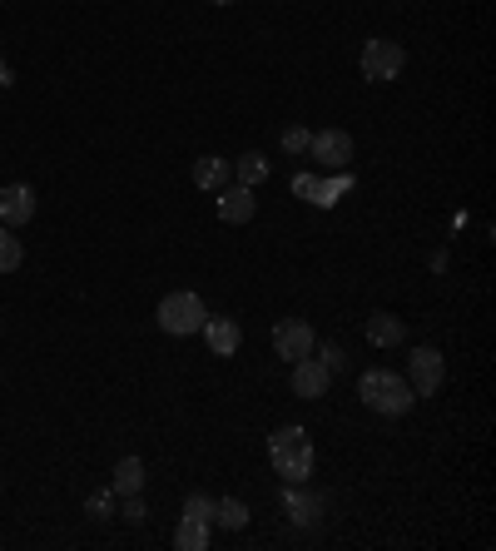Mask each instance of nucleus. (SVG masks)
<instances>
[{"instance_id":"ddd939ff","label":"nucleus","mask_w":496,"mask_h":551,"mask_svg":"<svg viewBox=\"0 0 496 551\" xmlns=\"http://www.w3.org/2000/svg\"><path fill=\"white\" fill-rule=\"evenodd\" d=\"M110 492H115V497H134V492H144V462H139V457H120V462H115Z\"/></svg>"},{"instance_id":"cd10ccee","label":"nucleus","mask_w":496,"mask_h":551,"mask_svg":"<svg viewBox=\"0 0 496 551\" xmlns=\"http://www.w3.org/2000/svg\"><path fill=\"white\" fill-rule=\"evenodd\" d=\"M209 5H234V0H209Z\"/></svg>"},{"instance_id":"1a4fd4ad","label":"nucleus","mask_w":496,"mask_h":551,"mask_svg":"<svg viewBox=\"0 0 496 551\" xmlns=\"http://www.w3.org/2000/svg\"><path fill=\"white\" fill-rule=\"evenodd\" d=\"M199 333H204V343H209V353H214V358H234V353H239V343H244V328H239L234 318H209Z\"/></svg>"},{"instance_id":"0eeeda50","label":"nucleus","mask_w":496,"mask_h":551,"mask_svg":"<svg viewBox=\"0 0 496 551\" xmlns=\"http://www.w3.org/2000/svg\"><path fill=\"white\" fill-rule=\"evenodd\" d=\"M328 383H333V373H328V368H323V363H318L313 353L293 363V393H298L303 403H313V398H323V393H328Z\"/></svg>"},{"instance_id":"f8f14e48","label":"nucleus","mask_w":496,"mask_h":551,"mask_svg":"<svg viewBox=\"0 0 496 551\" xmlns=\"http://www.w3.org/2000/svg\"><path fill=\"white\" fill-rule=\"evenodd\" d=\"M283 507H288V517H293L298 527H313V522L323 517V502H318V497H308V492H303V482H288Z\"/></svg>"},{"instance_id":"b1692460","label":"nucleus","mask_w":496,"mask_h":551,"mask_svg":"<svg viewBox=\"0 0 496 551\" xmlns=\"http://www.w3.org/2000/svg\"><path fill=\"white\" fill-rule=\"evenodd\" d=\"M308 130H303V125H288V130H283V135H278V144H283V154H308Z\"/></svg>"},{"instance_id":"f03ea898","label":"nucleus","mask_w":496,"mask_h":551,"mask_svg":"<svg viewBox=\"0 0 496 551\" xmlns=\"http://www.w3.org/2000/svg\"><path fill=\"white\" fill-rule=\"evenodd\" d=\"M159 328L169 333V338H189V333H199L204 323H209V308H204V298L199 293H189V288H179V293H169L164 303H159Z\"/></svg>"},{"instance_id":"412c9836","label":"nucleus","mask_w":496,"mask_h":551,"mask_svg":"<svg viewBox=\"0 0 496 551\" xmlns=\"http://www.w3.org/2000/svg\"><path fill=\"white\" fill-rule=\"evenodd\" d=\"M308 442V432L298 427V422H288V427H278L273 437H268V457H278V452H293V447H303Z\"/></svg>"},{"instance_id":"4be33fe9","label":"nucleus","mask_w":496,"mask_h":551,"mask_svg":"<svg viewBox=\"0 0 496 551\" xmlns=\"http://www.w3.org/2000/svg\"><path fill=\"white\" fill-rule=\"evenodd\" d=\"M120 507H115V492H90L85 497V517H95V522H110Z\"/></svg>"},{"instance_id":"dca6fc26","label":"nucleus","mask_w":496,"mask_h":551,"mask_svg":"<svg viewBox=\"0 0 496 551\" xmlns=\"http://www.w3.org/2000/svg\"><path fill=\"white\" fill-rule=\"evenodd\" d=\"M348 189H353V169H338L333 179H318V194H313V204H318V209H333L338 199H348Z\"/></svg>"},{"instance_id":"bb28decb","label":"nucleus","mask_w":496,"mask_h":551,"mask_svg":"<svg viewBox=\"0 0 496 551\" xmlns=\"http://www.w3.org/2000/svg\"><path fill=\"white\" fill-rule=\"evenodd\" d=\"M120 517L129 522V527H139V522H144V502H139V492H134V497H124Z\"/></svg>"},{"instance_id":"f3484780","label":"nucleus","mask_w":496,"mask_h":551,"mask_svg":"<svg viewBox=\"0 0 496 551\" xmlns=\"http://www.w3.org/2000/svg\"><path fill=\"white\" fill-rule=\"evenodd\" d=\"M234 174H239V184H244V189H258V184L268 179V154H258V149L239 154V159H234Z\"/></svg>"},{"instance_id":"39448f33","label":"nucleus","mask_w":496,"mask_h":551,"mask_svg":"<svg viewBox=\"0 0 496 551\" xmlns=\"http://www.w3.org/2000/svg\"><path fill=\"white\" fill-rule=\"evenodd\" d=\"M273 348H278V358L298 363V358H308V353L318 348V338H313L308 318H283V323L273 328Z\"/></svg>"},{"instance_id":"423d86ee","label":"nucleus","mask_w":496,"mask_h":551,"mask_svg":"<svg viewBox=\"0 0 496 551\" xmlns=\"http://www.w3.org/2000/svg\"><path fill=\"white\" fill-rule=\"evenodd\" d=\"M308 149H313V159L323 164V169H348V159H353V135L348 130H318V135L308 139Z\"/></svg>"},{"instance_id":"a878e982","label":"nucleus","mask_w":496,"mask_h":551,"mask_svg":"<svg viewBox=\"0 0 496 551\" xmlns=\"http://www.w3.org/2000/svg\"><path fill=\"white\" fill-rule=\"evenodd\" d=\"M293 194L313 204V194H318V174H293Z\"/></svg>"},{"instance_id":"9b49d317","label":"nucleus","mask_w":496,"mask_h":551,"mask_svg":"<svg viewBox=\"0 0 496 551\" xmlns=\"http://www.w3.org/2000/svg\"><path fill=\"white\" fill-rule=\"evenodd\" d=\"M273 472H278L283 482H308V477H313V442H303V447H293V452H278V457H273Z\"/></svg>"},{"instance_id":"5701e85b","label":"nucleus","mask_w":496,"mask_h":551,"mask_svg":"<svg viewBox=\"0 0 496 551\" xmlns=\"http://www.w3.org/2000/svg\"><path fill=\"white\" fill-rule=\"evenodd\" d=\"M184 517H189V522H214V497L189 492V497H184Z\"/></svg>"},{"instance_id":"f257e3e1","label":"nucleus","mask_w":496,"mask_h":551,"mask_svg":"<svg viewBox=\"0 0 496 551\" xmlns=\"http://www.w3.org/2000/svg\"><path fill=\"white\" fill-rule=\"evenodd\" d=\"M358 398L382 417H402V413H412V403H417V393L407 388V378L402 373H387V368H372V373L358 378Z\"/></svg>"},{"instance_id":"393cba45","label":"nucleus","mask_w":496,"mask_h":551,"mask_svg":"<svg viewBox=\"0 0 496 551\" xmlns=\"http://www.w3.org/2000/svg\"><path fill=\"white\" fill-rule=\"evenodd\" d=\"M318 363H323L328 373H343V363H348V353H343L338 343H323V348H318Z\"/></svg>"},{"instance_id":"6ab92c4d","label":"nucleus","mask_w":496,"mask_h":551,"mask_svg":"<svg viewBox=\"0 0 496 551\" xmlns=\"http://www.w3.org/2000/svg\"><path fill=\"white\" fill-rule=\"evenodd\" d=\"M174 547L179 551H204L209 547V522H179V532H174Z\"/></svg>"},{"instance_id":"6e6552de","label":"nucleus","mask_w":496,"mask_h":551,"mask_svg":"<svg viewBox=\"0 0 496 551\" xmlns=\"http://www.w3.org/2000/svg\"><path fill=\"white\" fill-rule=\"evenodd\" d=\"M30 214H35L30 184H5V189H0V224H5V229H20V224H30Z\"/></svg>"},{"instance_id":"aec40b11","label":"nucleus","mask_w":496,"mask_h":551,"mask_svg":"<svg viewBox=\"0 0 496 551\" xmlns=\"http://www.w3.org/2000/svg\"><path fill=\"white\" fill-rule=\"evenodd\" d=\"M25 264V244L15 239V229H0V274H15Z\"/></svg>"},{"instance_id":"4468645a","label":"nucleus","mask_w":496,"mask_h":551,"mask_svg":"<svg viewBox=\"0 0 496 551\" xmlns=\"http://www.w3.org/2000/svg\"><path fill=\"white\" fill-rule=\"evenodd\" d=\"M402 333H407V328H402V318H397V313H372V318H368V343H372V348H397V343H402Z\"/></svg>"},{"instance_id":"7ed1b4c3","label":"nucleus","mask_w":496,"mask_h":551,"mask_svg":"<svg viewBox=\"0 0 496 551\" xmlns=\"http://www.w3.org/2000/svg\"><path fill=\"white\" fill-rule=\"evenodd\" d=\"M363 80L372 85H387V80H397L402 75V65H407V50L397 45V40H387V35H372L368 45H363Z\"/></svg>"},{"instance_id":"2eb2a0df","label":"nucleus","mask_w":496,"mask_h":551,"mask_svg":"<svg viewBox=\"0 0 496 551\" xmlns=\"http://www.w3.org/2000/svg\"><path fill=\"white\" fill-rule=\"evenodd\" d=\"M194 184H199V189H209V194H219V189L229 184V159H219V154H204V159L194 164Z\"/></svg>"},{"instance_id":"20e7f679","label":"nucleus","mask_w":496,"mask_h":551,"mask_svg":"<svg viewBox=\"0 0 496 551\" xmlns=\"http://www.w3.org/2000/svg\"><path fill=\"white\" fill-rule=\"evenodd\" d=\"M442 378H447L442 353H437V348H412V363H407V388H412L417 398H437Z\"/></svg>"},{"instance_id":"9d476101","label":"nucleus","mask_w":496,"mask_h":551,"mask_svg":"<svg viewBox=\"0 0 496 551\" xmlns=\"http://www.w3.org/2000/svg\"><path fill=\"white\" fill-rule=\"evenodd\" d=\"M253 214H258L253 189H244V184H234V189L224 184V189H219V219H224V224H248Z\"/></svg>"},{"instance_id":"a211bd4d","label":"nucleus","mask_w":496,"mask_h":551,"mask_svg":"<svg viewBox=\"0 0 496 551\" xmlns=\"http://www.w3.org/2000/svg\"><path fill=\"white\" fill-rule=\"evenodd\" d=\"M214 522H219V527H229V532H244V527H248V502H239V497L214 502Z\"/></svg>"}]
</instances>
